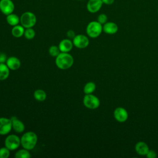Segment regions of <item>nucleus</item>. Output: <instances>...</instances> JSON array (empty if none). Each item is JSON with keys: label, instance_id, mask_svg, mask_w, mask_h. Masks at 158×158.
<instances>
[{"label": "nucleus", "instance_id": "21", "mask_svg": "<svg viewBox=\"0 0 158 158\" xmlns=\"http://www.w3.org/2000/svg\"><path fill=\"white\" fill-rule=\"evenodd\" d=\"M31 156V155L30 152V151L23 148H22V149H19L15 153V158H30Z\"/></svg>", "mask_w": 158, "mask_h": 158}, {"label": "nucleus", "instance_id": "12", "mask_svg": "<svg viewBox=\"0 0 158 158\" xmlns=\"http://www.w3.org/2000/svg\"><path fill=\"white\" fill-rule=\"evenodd\" d=\"M10 119L12 121V126L13 130L17 133H23L25 128V125L23 123V122L19 120L16 117H12Z\"/></svg>", "mask_w": 158, "mask_h": 158}, {"label": "nucleus", "instance_id": "11", "mask_svg": "<svg viewBox=\"0 0 158 158\" xmlns=\"http://www.w3.org/2000/svg\"><path fill=\"white\" fill-rule=\"evenodd\" d=\"M102 0H89L86 4V9L90 13H96L102 7Z\"/></svg>", "mask_w": 158, "mask_h": 158}, {"label": "nucleus", "instance_id": "19", "mask_svg": "<svg viewBox=\"0 0 158 158\" xmlns=\"http://www.w3.org/2000/svg\"><path fill=\"white\" fill-rule=\"evenodd\" d=\"M10 69L6 64H0V80L3 81L6 80L10 73Z\"/></svg>", "mask_w": 158, "mask_h": 158}, {"label": "nucleus", "instance_id": "22", "mask_svg": "<svg viewBox=\"0 0 158 158\" xmlns=\"http://www.w3.org/2000/svg\"><path fill=\"white\" fill-rule=\"evenodd\" d=\"M96 84L93 81L86 83L83 87V92L85 94H92L96 89Z\"/></svg>", "mask_w": 158, "mask_h": 158}, {"label": "nucleus", "instance_id": "7", "mask_svg": "<svg viewBox=\"0 0 158 158\" xmlns=\"http://www.w3.org/2000/svg\"><path fill=\"white\" fill-rule=\"evenodd\" d=\"M73 46L79 49H84L86 48L89 43L88 38L82 34L76 35L74 38L72 40Z\"/></svg>", "mask_w": 158, "mask_h": 158}, {"label": "nucleus", "instance_id": "10", "mask_svg": "<svg viewBox=\"0 0 158 158\" xmlns=\"http://www.w3.org/2000/svg\"><path fill=\"white\" fill-rule=\"evenodd\" d=\"M114 116L117 121L119 122H124L128 119V114L124 108L119 107L114 110Z\"/></svg>", "mask_w": 158, "mask_h": 158}, {"label": "nucleus", "instance_id": "20", "mask_svg": "<svg viewBox=\"0 0 158 158\" xmlns=\"http://www.w3.org/2000/svg\"><path fill=\"white\" fill-rule=\"evenodd\" d=\"M33 96L36 101L41 102V101H44L46 99L47 95L46 92L44 90L41 89H38L35 91L33 93Z\"/></svg>", "mask_w": 158, "mask_h": 158}, {"label": "nucleus", "instance_id": "29", "mask_svg": "<svg viewBox=\"0 0 158 158\" xmlns=\"http://www.w3.org/2000/svg\"><path fill=\"white\" fill-rule=\"evenodd\" d=\"M67 36L69 39H70V40H72L74 38V37L76 36V35H75V33L73 30H69L67 31Z\"/></svg>", "mask_w": 158, "mask_h": 158}, {"label": "nucleus", "instance_id": "24", "mask_svg": "<svg viewBox=\"0 0 158 158\" xmlns=\"http://www.w3.org/2000/svg\"><path fill=\"white\" fill-rule=\"evenodd\" d=\"M48 52L51 56L56 57V56H57L59 54V53L60 52V51L58 46H57L56 45H52L49 47Z\"/></svg>", "mask_w": 158, "mask_h": 158}, {"label": "nucleus", "instance_id": "17", "mask_svg": "<svg viewBox=\"0 0 158 158\" xmlns=\"http://www.w3.org/2000/svg\"><path fill=\"white\" fill-rule=\"evenodd\" d=\"M25 28L20 24L17 25L12 27L11 30V33L12 36L15 38H20L24 35Z\"/></svg>", "mask_w": 158, "mask_h": 158}, {"label": "nucleus", "instance_id": "1", "mask_svg": "<svg viewBox=\"0 0 158 158\" xmlns=\"http://www.w3.org/2000/svg\"><path fill=\"white\" fill-rule=\"evenodd\" d=\"M38 142L37 135L32 131H29L24 133L20 138V143L22 148L31 151L35 148Z\"/></svg>", "mask_w": 158, "mask_h": 158}, {"label": "nucleus", "instance_id": "31", "mask_svg": "<svg viewBox=\"0 0 158 158\" xmlns=\"http://www.w3.org/2000/svg\"><path fill=\"white\" fill-rule=\"evenodd\" d=\"M77 1H83V0H77Z\"/></svg>", "mask_w": 158, "mask_h": 158}, {"label": "nucleus", "instance_id": "15", "mask_svg": "<svg viewBox=\"0 0 158 158\" xmlns=\"http://www.w3.org/2000/svg\"><path fill=\"white\" fill-rule=\"evenodd\" d=\"M118 27L117 25L112 22H107L102 25V31L109 35H114L117 32Z\"/></svg>", "mask_w": 158, "mask_h": 158}, {"label": "nucleus", "instance_id": "9", "mask_svg": "<svg viewBox=\"0 0 158 158\" xmlns=\"http://www.w3.org/2000/svg\"><path fill=\"white\" fill-rule=\"evenodd\" d=\"M15 5L12 0H0V11L4 15H7L13 13Z\"/></svg>", "mask_w": 158, "mask_h": 158}, {"label": "nucleus", "instance_id": "32", "mask_svg": "<svg viewBox=\"0 0 158 158\" xmlns=\"http://www.w3.org/2000/svg\"><path fill=\"white\" fill-rule=\"evenodd\" d=\"M157 12H158V10H157Z\"/></svg>", "mask_w": 158, "mask_h": 158}, {"label": "nucleus", "instance_id": "5", "mask_svg": "<svg viewBox=\"0 0 158 158\" xmlns=\"http://www.w3.org/2000/svg\"><path fill=\"white\" fill-rule=\"evenodd\" d=\"M4 145L10 151H15L21 145L20 138L15 134L9 135L4 140Z\"/></svg>", "mask_w": 158, "mask_h": 158}, {"label": "nucleus", "instance_id": "8", "mask_svg": "<svg viewBox=\"0 0 158 158\" xmlns=\"http://www.w3.org/2000/svg\"><path fill=\"white\" fill-rule=\"evenodd\" d=\"M12 130L10 118L0 117V135H6Z\"/></svg>", "mask_w": 158, "mask_h": 158}, {"label": "nucleus", "instance_id": "16", "mask_svg": "<svg viewBox=\"0 0 158 158\" xmlns=\"http://www.w3.org/2000/svg\"><path fill=\"white\" fill-rule=\"evenodd\" d=\"M149 150L148 145L143 141L138 142L135 145V151L139 155L146 156Z\"/></svg>", "mask_w": 158, "mask_h": 158}, {"label": "nucleus", "instance_id": "23", "mask_svg": "<svg viewBox=\"0 0 158 158\" xmlns=\"http://www.w3.org/2000/svg\"><path fill=\"white\" fill-rule=\"evenodd\" d=\"M35 35H36L35 31L33 29V28H25L23 36L27 40H32L35 38Z\"/></svg>", "mask_w": 158, "mask_h": 158}, {"label": "nucleus", "instance_id": "4", "mask_svg": "<svg viewBox=\"0 0 158 158\" xmlns=\"http://www.w3.org/2000/svg\"><path fill=\"white\" fill-rule=\"evenodd\" d=\"M102 31V25L98 21H91L86 26V32L92 38L98 37Z\"/></svg>", "mask_w": 158, "mask_h": 158}, {"label": "nucleus", "instance_id": "13", "mask_svg": "<svg viewBox=\"0 0 158 158\" xmlns=\"http://www.w3.org/2000/svg\"><path fill=\"white\" fill-rule=\"evenodd\" d=\"M73 44L72 40L69 38L63 39L58 45V47L62 52H69L73 48Z\"/></svg>", "mask_w": 158, "mask_h": 158}, {"label": "nucleus", "instance_id": "18", "mask_svg": "<svg viewBox=\"0 0 158 158\" xmlns=\"http://www.w3.org/2000/svg\"><path fill=\"white\" fill-rule=\"evenodd\" d=\"M6 22L10 26H15L20 23V17L15 14L11 13L6 15Z\"/></svg>", "mask_w": 158, "mask_h": 158}, {"label": "nucleus", "instance_id": "25", "mask_svg": "<svg viewBox=\"0 0 158 158\" xmlns=\"http://www.w3.org/2000/svg\"><path fill=\"white\" fill-rule=\"evenodd\" d=\"M10 151L6 146L0 148V158H8L10 156Z\"/></svg>", "mask_w": 158, "mask_h": 158}, {"label": "nucleus", "instance_id": "3", "mask_svg": "<svg viewBox=\"0 0 158 158\" xmlns=\"http://www.w3.org/2000/svg\"><path fill=\"white\" fill-rule=\"evenodd\" d=\"M37 22L35 14L31 12L27 11L23 12L20 17V23L25 28H33Z\"/></svg>", "mask_w": 158, "mask_h": 158}, {"label": "nucleus", "instance_id": "30", "mask_svg": "<svg viewBox=\"0 0 158 158\" xmlns=\"http://www.w3.org/2000/svg\"><path fill=\"white\" fill-rule=\"evenodd\" d=\"M115 0H102V3L106 5H111L114 2Z\"/></svg>", "mask_w": 158, "mask_h": 158}, {"label": "nucleus", "instance_id": "2", "mask_svg": "<svg viewBox=\"0 0 158 158\" xmlns=\"http://www.w3.org/2000/svg\"><path fill=\"white\" fill-rule=\"evenodd\" d=\"M73 57L69 52H62L56 57L55 64L56 66L62 70H67L73 64Z\"/></svg>", "mask_w": 158, "mask_h": 158}, {"label": "nucleus", "instance_id": "26", "mask_svg": "<svg viewBox=\"0 0 158 158\" xmlns=\"http://www.w3.org/2000/svg\"><path fill=\"white\" fill-rule=\"evenodd\" d=\"M97 21L99 22L101 24L104 25L107 22V16L105 14H101L98 16Z\"/></svg>", "mask_w": 158, "mask_h": 158}, {"label": "nucleus", "instance_id": "27", "mask_svg": "<svg viewBox=\"0 0 158 158\" xmlns=\"http://www.w3.org/2000/svg\"><path fill=\"white\" fill-rule=\"evenodd\" d=\"M146 156L148 158H156L157 157V154H156V151H154L153 150H149V151L146 154Z\"/></svg>", "mask_w": 158, "mask_h": 158}, {"label": "nucleus", "instance_id": "14", "mask_svg": "<svg viewBox=\"0 0 158 158\" xmlns=\"http://www.w3.org/2000/svg\"><path fill=\"white\" fill-rule=\"evenodd\" d=\"M6 64L10 70H17L21 66V62L20 59L15 56H10L8 57Z\"/></svg>", "mask_w": 158, "mask_h": 158}, {"label": "nucleus", "instance_id": "28", "mask_svg": "<svg viewBox=\"0 0 158 158\" xmlns=\"http://www.w3.org/2000/svg\"><path fill=\"white\" fill-rule=\"evenodd\" d=\"M7 57L5 53L1 52L0 53V64H6L7 61Z\"/></svg>", "mask_w": 158, "mask_h": 158}, {"label": "nucleus", "instance_id": "6", "mask_svg": "<svg viewBox=\"0 0 158 158\" xmlns=\"http://www.w3.org/2000/svg\"><path fill=\"white\" fill-rule=\"evenodd\" d=\"M84 106L89 109H96L100 105V101L98 97L92 94H85L83 99Z\"/></svg>", "mask_w": 158, "mask_h": 158}]
</instances>
